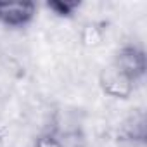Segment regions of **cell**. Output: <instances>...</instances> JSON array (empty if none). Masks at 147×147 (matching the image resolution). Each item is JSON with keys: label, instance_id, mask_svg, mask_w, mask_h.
<instances>
[{"label": "cell", "instance_id": "cell-1", "mask_svg": "<svg viewBox=\"0 0 147 147\" xmlns=\"http://www.w3.org/2000/svg\"><path fill=\"white\" fill-rule=\"evenodd\" d=\"M109 69L123 80L128 87H135L145 78L147 73V55L145 49L138 43H125L114 55Z\"/></svg>", "mask_w": 147, "mask_h": 147}, {"label": "cell", "instance_id": "cell-2", "mask_svg": "<svg viewBox=\"0 0 147 147\" xmlns=\"http://www.w3.org/2000/svg\"><path fill=\"white\" fill-rule=\"evenodd\" d=\"M38 12L35 2H0V24L11 30L30 26Z\"/></svg>", "mask_w": 147, "mask_h": 147}, {"label": "cell", "instance_id": "cell-3", "mask_svg": "<svg viewBox=\"0 0 147 147\" xmlns=\"http://www.w3.org/2000/svg\"><path fill=\"white\" fill-rule=\"evenodd\" d=\"M45 7L54 16H57L61 19H69L80 11L82 4L76 2V0H50V2L45 4Z\"/></svg>", "mask_w": 147, "mask_h": 147}, {"label": "cell", "instance_id": "cell-4", "mask_svg": "<svg viewBox=\"0 0 147 147\" xmlns=\"http://www.w3.org/2000/svg\"><path fill=\"white\" fill-rule=\"evenodd\" d=\"M33 147H64V144L57 138L55 133H52V131H43V133H40V135L35 138Z\"/></svg>", "mask_w": 147, "mask_h": 147}]
</instances>
